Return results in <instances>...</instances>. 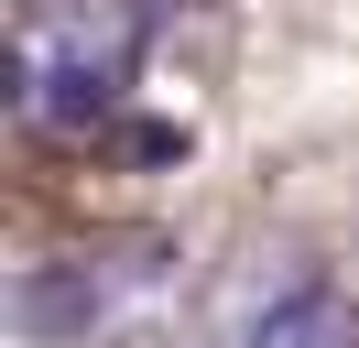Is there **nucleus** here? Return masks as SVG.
Masks as SVG:
<instances>
[{
	"label": "nucleus",
	"instance_id": "nucleus-1",
	"mask_svg": "<svg viewBox=\"0 0 359 348\" xmlns=\"http://www.w3.org/2000/svg\"><path fill=\"white\" fill-rule=\"evenodd\" d=\"M131 55H142V0H44L11 44V76L33 120H98Z\"/></svg>",
	"mask_w": 359,
	"mask_h": 348
},
{
	"label": "nucleus",
	"instance_id": "nucleus-2",
	"mask_svg": "<svg viewBox=\"0 0 359 348\" xmlns=\"http://www.w3.org/2000/svg\"><path fill=\"white\" fill-rule=\"evenodd\" d=\"M153 294H163L153 250H76V261H55V272L22 283V326L44 348H98L120 316H142Z\"/></svg>",
	"mask_w": 359,
	"mask_h": 348
},
{
	"label": "nucleus",
	"instance_id": "nucleus-3",
	"mask_svg": "<svg viewBox=\"0 0 359 348\" xmlns=\"http://www.w3.org/2000/svg\"><path fill=\"white\" fill-rule=\"evenodd\" d=\"M250 348H359V304L327 294V283H305L294 304H272V316H262V337H250Z\"/></svg>",
	"mask_w": 359,
	"mask_h": 348
}]
</instances>
